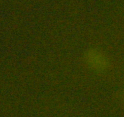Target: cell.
<instances>
[{
  "instance_id": "6da1fadb",
  "label": "cell",
  "mask_w": 124,
  "mask_h": 117,
  "mask_svg": "<svg viewBox=\"0 0 124 117\" xmlns=\"http://www.w3.org/2000/svg\"><path fill=\"white\" fill-rule=\"evenodd\" d=\"M85 60L87 65L96 72H103L109 66L108 57L103 52L97 49L88 50L85 54Z\"/></svg>"
}]
</instances>
